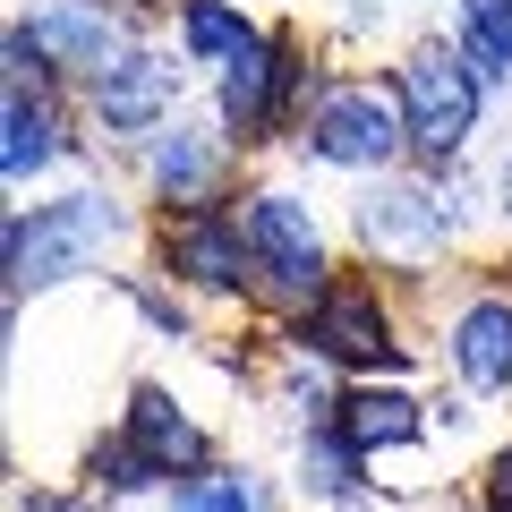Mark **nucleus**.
Returning <instances> with one entry per match:
<instances>
[{
    "label": "nucleus",
    "mask_w": 512,
    "mask_h": 512,
    "mask_svg": "<svg viewBox=\"0 0 512 512\" xmlns=\"http://www.w3.org/2000/svg\"><path fill=\"white\" fill-rule=\"evenodd\" d=\"M128 299H137V316H146L163 342H205L197 333V316H188V299L180 291H163V282H128Z\"/></svg>",
    "instance_id": "obj_22"
},
{
    "label": "nucleus",
    "mask_w": 512,
    "mask_h": 512,
    "mask_svg": "<svg viewBox=\"0 0 512 512\" xmlns=\"http://www.w3.org/2000/svg\"><path fill=\"white\" fill-rule=\"evenodd\" d=\"M120 436L137 444V453L154 461L163 478H197L214 470V427L188 410V393H171V384H128V410H120Z\"/></svg>",
    "instance_id": "obj_13"
},
{
    "label": "nucleus",
    "mask_w": 512,
    "mask_h": 512,
    "mask_svg": "<svg viewBox=\"0 0 512 512\" xmlns=\"http://www.w3.org/2000/svg\"><path fill=\"white\" fill-rule=\"evenodd\" d=\"M325 77L333 69H316L308 35H299V26H274L248 60H231V69L214 77V120L231 128L239 154H256V146H274V137H299V120H308V103H316Z\"/></svg>",
    "instance_id": "obj_6"
},
{
    "label": "nucleus",
    "mask_w": 512,
    "mask_h": 512,
    "mask_svg": "<svg viewBox=\"0 0 512 512\" xmlns=\"http://www.w3.org/2000/svg\"><path fill=\"white\" fill-rule=\"evenodd\" d=\"M444 359H453L470 402H504L512 393V282H487V291H470L444 316Z\"/></svg>",
    "instance_id": "obj_12"
},
{
    "label": "nucleus",
    "mask_w": 512,
    "mask_h": 512,
    "mask_svg": "<svg viewBox=\"0 0 512 512\" xmlns=\"http://www.w3.org/2000/svg\"><path fill=\"white\" fill-rule=\"evenodd\" d=\"M453 52L487 94H512V0H453Z\"/></svg>",
    "instance_id": "obj_19"
},
{
    "label": "nucleus",
    "mask_w": 512,
    "mask_h": 512,
    "mask_svg": "<svg viewBox=\"0 0 512 512\" xmlns=\"http://www.w3.org/2000/svg\"><path fill=\"white\" fill-rule=\"evenodd\" d=\"M154 265L188 299H256V256L239 231V205H197V214L154 222Z\"/></svg>",
    "instance_id": "obj_8"
},
{
    "label": "nucleus",
    "mask_w": 512,
    "mask_h": 512,
    "mask_svg": "<svg viewBox=\"0 0 512 512\" xmlns=\"http://www.w3.org/2000/svg\"><path fill=\"white\" fill-rule=\"evenodd\" d=\"M171 18H180V60H188V69H214V77L265 43V26H256L239 0H180Z\"/></svg>",
    "instance_id": "obj_16"
},
{
    "label": "nucleus",
    "mask_w": 512,
    "mask_h": 512,
    "mask_svg": "<svg viewBox=\"0 0 512 512\" xmlns=\"http://www.w3.org/2000/svg\"><path fill=\"white\" fill-rule=\"evenodd\" d=\"M0 128H9V137H0V180H9V188L43 180L60 154H77L60 94H9V103H0Z\"/></svg>",
    "instance_id": "obj_14"
},
{
    "label": "nucleus",
    "mask_w": 512,
    "mask_h": 512,
    "mask_svg": "<svg viewBox=\"0 0 512 512\" xmlns=\"http://www.w3.org/2000/svg\"><path fill=\"white\" fill-rule=\"evenodd\" d=\"M77 103H86V128H103V137H120V146H146L154 128L180 120V60L154 52V43H128Z\"/></svg>",
    "instance_id": "obj_11"
},
{
    "label": "nucleus",
    "mask_w": 512,
    "mask_h": 512,
    "mask_svg": "<svg viewBox=\"0 0 512 512\" xmlns=\"http://www.w3.org/2000/svg\"><path fill=\"white\" fill-rule=\"evenodd\" d=\"M291 470H299V495H316V504H359V487H367V453L342 427H299Z\"/></svg>",
    "instance_id": "obj_17"
},
{
    "label": "nucleus",
    "mask_w": 512,
    "mask_h": 512,
    "mask_svg": "<svg viewBox=\"0 0 512 512\" xmlns=\"http://www.w3.org/2000/svg\"><path fill=\"white\" fill-rule=\"evenodd\" d=\"M350 239L376 256L393 282H427L444 274V256L461 248L453 222H444V197L427 171H393V180H367L350 197Z\"/></svg>",
    "instance_id": "obj_7"
},
{
    "label": "nucleus",
    "mask_w": 512,
    "mask_h": 512,
    "mask_svg": "<svg viewBox=\"0 0 512 512\" xmlns=\"http://www.w3.org/2000/svg\"><path fill=\"white\" fill-rule=\"evenodd\" d=\"M137 239V214H128L111 188H69L52 205H18L9 231H0V265H9V308H26V291H60L77 274H103V256Z\"/></svg>",
    "instance_id": "obj_1"
},
{
    "label": "nucleus",
    "mask_w": 512,
    "mask_h": 512,
    "mask_svg": "<svg viewBox=\"0 0 512 512\" xmlns=\"http://www.w3.org/2000/svg\"><path fill=\"white\" fill-rule=\"evenodd\" d=\"M239 231H248V256H256V316H274V325H299L316 299L333 291V239L316 222V205L299 188H248L239 197Z\"/></svg>",
    "instance_id": "obj_3"
},
{
    "label": "nucleus",
    "mask_w": 512,
    "mask_h": 512,
    "mask_svg": "<svg viewBox=\"0 0 512 512\" xmlns=\"http://www.w3.org/2000/svg\"><path fill=\"white\" fill-rule=\"evenodd\" d=\"M86 487H94V504H137V495L171 487V478L154 470L128 436H94V444H86Z\"/></svg>",
    "instance_id": "obj_21"
},
{
    "label": "nucleus",
    "mask_w": 512,
    "mask_h": 512,
    "mask_svg": "<svg viewBox=\"0 0 512 512\" xmlns=\"http://www.w3.org/2000/svg\"><path fill=\"white\" fill-rule=\"evenodd\" d=\"M291 146L308 163H325V171H350V180H393V171H410V120H402L393 69H376V77L333 69L316 86V103H308Z\"/></svg>",
    "instance_id": "obj_2"
},
{
    "label": "nucleus",
    "mask_w": 512,
    "mask_h": 512,
    "mask_svg": "<svg viewBox=\"0 0 512 512\" xmlns=\"http://www.w3.org/2000/svg\"><path fill=\"white\" fill-rule=\"evenodd\" d=\"M333 427H342V436L359 444L367 461H376V453H402V444H419L427 427H436V410H427L410 384H350L342 410H333Z\"/></svg>",
    "instance_id": "obj_15"
},
{
    "label": "nucleus",
    "mask_w": 512,
    "mask_h": 512,
    "mask_svg": "<svg viewBox=\"0 0 512 512\" xmlns=\"http://www.w3.org/2000/svg\"><path fill=\"white\" fill-rule=\"evenodd\" d=\"M478 504H487V512H512V436L495 444L487 470H478Z\"/></svg>",
    "instance_id": "obj_24"
},
{
    "label": "nucleus",
    "mask_w": 512,
    "mask_h": 512,
    "mask_svg": "<svg viewBox=\"0 0 512 512\" xmlns=\"http://www.w3.org/2000/svg\"><path fill=\"white\" fill-rule=\"evenodd\" d=\"M239 180V146L222 120H171L137 146V188H146L163 214H197L222 205V188Z\"/></svg>",
    "instance_id": "obj_9"
},
{
    "label": "nucleus",
    "mask_w": 512,
    "mask_h": 512,
    "mask_svg": "<svg viewBox=\"0 0 512 512\" xmlns=\"http://www.w3.org/2000/svg\"><path fill=\"white\" fill-rule=\"evenodd\" d=\"M393 86H402V120H410V171L444 180V171L470 163V137L487 120V86L453 52V35H410L393 52Z\"/></svg>",
    "instance_id": "obj_4"
},
{
    "label": "nucleus",
    "mask_w": 512,
    "mask_h": 512,
    "mask_svg": "<svg viewBox=\"0 0 512 512\" xmlns=\"http://www.w3.org/2000/svg\"><path fill=\"white\" fill-rule=\"evenodd\" d=\"M163 512H274V487H265V470H248V461H214V470L180 478V487L163 495Z\"/></svg>",
    "instance_id": "obj_20"
},
{
    "label": "nucleus",
    "mask_w": 512,
    "mask_h": 512,
    "mask_svg": "<svg viewBox=\"0 0 512 512\" xmlns=\"http://www.w3.org/2000/svg\"><path fill=\"white\" fill-rule=\"evenodd\" d=\"M384 18H393L384 0H333V9H325V35H333V43H376Z\"/></svg>",
    "instance_id": "obj_23"
},
{
    "label": "nucleus",
    "mask_w": 512,
    "mask_h": 512,
    "mask_svg": "<svg viewBox=\"0 0 512 512\" xmlns=\"http://www.w3.org/2000/svg\"><path fill=\"white\" fill-rule=\"evenodd\" d=\"M291 342L316 350L325 367H342V376H359V384H402L410 359H419L410 316H402V291H384L376 274H342V282H333V291L291 325Z\"/></svg>",
    "instance_id": "obj_5"
},
{
    "label": "nucleus",
    "mask_w": 512,
    "mask_h": 512,
    "mask_svg": "<svg viewBox=\"0 0 512 512\" xmlns=\"http://www.w3.org/2000/svg\"><path fill=\"white\" fill-rule=\"evenodd\" d=\"M342 367H325L316 350H299L291 333L274 342V410H291L299 427H333V410H342Z\"/></svg>",
    "instance_id": "obj_18"
},
{
    "label": "nucleus",
    "mask_w": 512,
    "mask_h": 512,
    "mask_svg": "<svg viewBox=\"0 0 512 512\" xmlns=\"http://www.w3.org/2000/svg\"><path fill=\"white\" fill-rule=\"evenodd\" d=\"M26 43L43 52V69L60 77V86L86 94L94 77L111 69V60L128 52V43H146L154 18H137V9H120V0H43L35 18H18Z\"/></svg>",
    "instance_id": "obj_10"
}]
</instances>
